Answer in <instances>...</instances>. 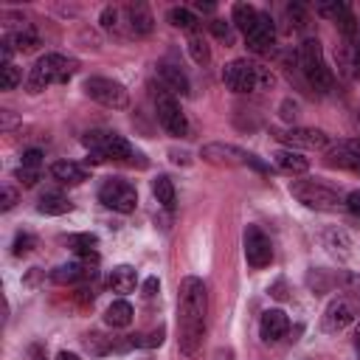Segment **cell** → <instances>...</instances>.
<instances>
[{
  "mask_svg": "<svg viewBox=\"0 0 360 360\" xmlns=\"http://www.w3.org/2000/svg\"><path fill=\"white\" fill-rule=\"evenodd\" d=\"M245 259L250 267L262 270L273 262V245L267 239V233L259 225H248L245 228Z\"/></svg>",
  "mask_w": 360,
  "mask_h": 360,
  "instance_id": "4fadbf2b",
  "label": "cell"
},
{
  "mask_svg": "<svg viewBox=\"0 0 360 360\" xmlns=\"http://www.w3.org/2000/svg\"><path fill=\"white\" fill-rule=\"evenodd\" d=\"M0 70H3V90H14L22 82V73L17 65H3Z\"/></svg>",
  "mask_w": 360,
  "mask_h": 360,
  "instance_id": "d590c367",
  "label": "cell"
},
{
  "mask_svg": "<svg viewBox=\"0 0 360 360\" xmlns=\"http://www.w3.org/2000/svg\"><path fill=\"white\" fill-rule=\"evenodd\" d=\"M295 59H298V68H301V73H304V79H307V84H309L312 90L329 93V90L335 87V73H332V68L326 65L323 48H321V42H318L315 37H307V39L298 45Z\"/></svg>",
  "mask_w": 360,
  "mask_h": 360,
  "instance_id": "277c9868",
  "label": "cell"
},
{
  "mask_svg": "<svg viewBox=\"0 0 360 360\" xmlns=\"http://www.w3.org/2000/svg\"><path fill=\"white\" fill-rule=\"evenodd\" d=\"M37 211L45 214V217H62L68 211H73V202L62 194H45L39 202H37Z\"/></svg>",
  "mask_w": 360,
  "mask_h": 360,
  "instance_id": "4316f807",
  "label": "cell"
},
{
  "mask_svg": "<svg viewBox=\"0 0 360 360\" xmlns=\"http://www.w3.org/2000/svg\"><path fill=\"white\" fill-rule=\"evenodd\" d=\"M315 11L323 14V17H329V20H335V22H340L352 8H349V3H338V0H332V3H318Z\"/></svg>",
  "mask_w": 360,
  "mask_h": 360,
  "instance_id": "1f68e13d",
  "label": "cell"
},
{
  "mask_svg": "<svg viewBox=\"0 0 360 360\" xmlns=\"http://www.w3.org/2000/svg\"><path fill=\"white\" fill-rule=\"evenodd\" d=\"M200 158L214 163V166H250L256 172H267V163H262L253 152L248 149H239L233 143H222V141H214V143H205L200 149Z\"/></svg>",
  "mask_w": 360,
  "mask_h": 360,
  "instance_id": "52a82bcc",
  "label": "cell"
},
{
  "mask_svg": "<svg viewBox=\"0 0 360 360\" xmlns=\"http://www.w3.org/2000/svg\"><path fill=\"white\" fill-rule=\"evenodd\" d=\"M343 205H346V211H349L352 217H360V188L349 191L346 200H343Z\"/></svg>",
  "mask_w": 360,
  "mask_h": 360,
  "instance_id": "b9f144b4",
  "label": "cell"
},
{
  "mask_svg": "<svg viewBox=\"0 0 360 360\" xmlns=\"http://www.w3.org/2000/svg\"><path fill=\"white\" fill-rule=\"evenodd\" d=\"M287 329H290V318H287L281 309H267V312L262 315V321H259V335H262V340H267V343L281 340V338L287 335Z\"/></svg>",
  "mask_w": 360,
  "mask_h": 360,
  "instance_id": "ac0fdd59",
  "label": "cell"
},
{
  "mask_svg": "<svg viewBox=\"0 0 360 360\" xmlns=\"http://www.w3.org/2000/svg\"><path fill=\"white\" fill-rule=\"evenodd\" d=\"M211 31H214L219 39H228V22H222V20H214V22H211Z\"/></svg>",
  "mask_w": 360,
  "mask_h": 360,
  "instance_id": "bcb514c9",
  "label": "cell"
},
{
  "mask_svg": "<svg viewBox=\"0 0 360 360\" xmlns=\"http://www.w3.org/2000/svg\"><path fill=\"white\" fill-rule=\"evenodd\" d=\"M25 188H31V186H37V180H39V169H28V166H20L17 169V174H14Z\"/></svg>",
  "mask_w": 360,
  "mask_h": 360,
  "instance_id": "f35d334b",
  "label": "cell"
},
{
  "mask_svg": "<svg viewBox=\"0 0 360 360\" xmlns=\"http://www.w3.org/2000/svg\"><path fill=\"white\" fill-rule=\"evenodd\" d=\"M152 194H155V200H158L166 211H174L177 194H174V183H172L166 174H158V177L152 180Z\"/></svg>",
  "mask_w": 360,
  "mask_h": 360,
  "instance_id": "484cf974",
  "label": "cell"
},
{
  "mask_svg": "<svg viewBox=\"0 0 360 360\" xmlns=\"http://www.w3.org/2000/svg\"><path fill=\"white\" fill-rule=\"evenodd\" d=\"M205 315H208V292L202 278L186 276L177 287V343L186 357H197L205 338Z\"/></svg>",
  "mask_w": 360,
  "mask_h": 360,
  "instance_id": "6da1fadb",
  "label": "cell"
},
{
  "mask_svg": "<svg viewBox=\"0 0 360 360\" xmlns=\"http://www.w3.org/2000/svg\"><path fill=\"white\" fill-rule=\"evenodd\" d=\"M222 82L233 93H259V90H273L276 76L270 68L253 59H233L222 68Z\"/></svg>",
  "mask_w": 360,
  "mask_h": 360,
  "instance_id": "3957f363",
  "label": "cell"
},
{
  "mask_svg": "<svg viewBox=\"0 0 360 360\" xmlns=\"http://www.w3.org/2000/svg\"><path fill=\"white\" fill-rule=\"evenodd\" d=\"M82 143L90 149L87 160L93 163H101V160H115V163H127V166H138L143 169L146 166V158L143 152H138L124 135L118 132H104V129H93L82 138Z\"/></svg>",
  "mask_w": 360,
  "mask_h": 360,
  "instance_id": "7a4b0ae2",
  "label": "cell"
},
{
  "mask_svg": "<svg viewBox=\"0 0 360 360\" xmlns=\"http://www.w3.org/2000/svg\"><path fill=\"white\" fill-rule=\"evenodd\" d=\"M17 200H20L17 188H14V186H3V200H0V208H3V211H11V208L17 205Z\"/></svg>",
  "mask_w": 360,
  "mask_h": 360,
  "instance_id": "60d3db41",
  "label": "cell"
},
{
  "mask_svg": "<svg viewBox=\"0 0 360 360\" xmlns=\"http://www.w3.org/2000/svg\"><path fill=\"white\" fill-rule=\"evenodd\" d=\"M290 194L301 205H307L312 211H338L343 205V197L335 188H329V186H323L318 180H292L290 183Z\"/></svg>",
  "mask_w": 360,
  "mask_h": 360,
  "instance_id": "8992f818",
  "label": "cell"
},
{
  "mask_svg": "<svg viewBox=\"0 0 360 360\" xmlns=\"http://www.w3.org/2000/svg\"><path fill=\"white\" fill-rule=\"evenodd\" d=\"M158 76H160V82H163V90H169L172 96H174V93L188 96V93H191L188 76H186L180 68H174V65H169V62H160V65H158Z\"/></svg>",
  "mask_w": 360,
  "mask_h": 360,
  "instance_id": "d6986e66",
  "label": "cell"
},
{
  "mask_svg": "<svg viewBox=\"0 0 360 360\" xmlns=\"http://www.w3.org/2000/svg\"><path fill=\"white\" fill-rule=\"evenodd\" d=\"M39 349H42L39 343H34V346H31V354H34V360H42V352H39Z\"/></svg>",
  "mask_w": 360,
  "mask_h": 360,
  "instance_id": "11a10c76",
  "label": "cell"
},
{
  "mask_svg": "<svg viewBox=\"0 0 360 360\" xmlns=\"http://www.w3.org/2000/svg\"><path fill=\"white\" fill-rule=\"evenodd\" d=\"M163 335H166V329H163V326H158V329H155V332H149V335H132V338H129V346L152 349V346H160V343H163Z\"/></svg>",
  "mask_w": 360,
  "mask_h": 360,
  "instance_id": "d6a6232c",
  "label": "cell"
},
{
  "mask_svg": "<svg viewBox=\"0 0 360 360\" xmlns=\"http://www.w3.org/2000/svg\"><path fill=\"white\" fill-rule=\"evenodd\" d=\"M352 68H354V73L360 76V39L354 42V53H352Z\"/></svg>",
  "mask_w": 360,
  "mask_h": 360,
  "instance_id": "c3c4849f",
  "label": "cell"
},
{
  "mask_svg": "<svg viewBox=\"0 0 360 360\" xmlns=\"http://www.w3.org/2000/svg\"><path fill=\"white\" fill-rule=\"evenodd\" d=\"M343 287L352 292V301L360 304V273H343Z\"/></svg>",
  "mask_w": 360,
  "mask_h": 360,
  "instance_id": "8d00e7d4",
  "label": "cell"
},
{
  "mask_svg": "<svg viewBox=\"0 0 360 360\" xmlns=\"http://www.w3.org/2000/svg\"><path fill=\"white\" fill-rule=\"evenodd\" d=\"M295 115H298V104L295 101H281V118L284 121H295Z\"/></svg>",
  "mask_w": 360,
  "mask_h": 360,
  "instance_id": "ee69618b",
  "label": "cell"
},
{
  "mask_svg": "<svg viewBox=\"0 0 360 360\" xmlns=\"http://www.w3.org/2000/svg\"><path fill=\"white\" fill-rule=\"evenodd\" d=\"M98 202L118 214H132L138 208V191L124 177H107L98 186Z\"/></svg>",
  "mask_w": 360,
  "mask_h": 360,
  "instance_id": "ba28073f",
  "label": "cell"
},
{
  "mask_svg": "<svg viewBox=\"0 0 360 360\" xmlns=\"http://www.w3.org/2000/svg\"><path fill=\"white\" fill-rule=\"evenodd\" d=\"M169 158H172L174 163H188V155H186V152H177V149H169Z\"/></svg>",
  "mask_w": 360,
  "mask_h": 360,
  "instance_id": "f907efd6",
  "label": "cell"
},
{
  "mask_svg": "<svg viewBox=\"0 0 360 360\" xmlns=\"http://www.w3.org/2000/svg\"><path fill=\"white\" fill-rule=\"evenodd\" d=\"M65 245H68L79 259H98V253H96L98 239H96L93 233H70V236H65Z\"/></svg>",
  "mask_w": 360,
  "mask_h": 360,
  "instance_id": "cb8c5ba5",
  "label": "cell"
},
{
  "mask_svg": "<svg viewBox=\"0 0 360 360\" xmlns=\"http://www.w3.org/2000/svg\"><path fill=\"white\" fill-rule=\"evenodd\" d=\"M273 163L284 174H304V172H309V160L301 152H295V149H278L273 155Z\"/></svg>",
  "mask_w": 360,
  "mask_h": 360,
  "instance_id": "ffe728a7",
  "label": "cell"
},
{
  "mask_svg": "<svg viewBox=\"0 0 360 360\" xmlns=\"http://www.w3.org/2000/svg\"><path fill=\"white\" fill-rule=\"evenodd\" d=\"M34 245H37V239H34L31 233H25V231H20V233L14 236V245H11V253H14V256H28V253L34 250Z\"/></svg>",
  "mask_w": 360,
  "mask_h": 360,
  "instance_id": "836d02e7",
  "label": "cell"
},
{
  "mask_svg": "<svg viewBox=\"0 0 360 360\" xmlns=\"http://www.w3.org/2000/svg\"><path fill=\"white\" fill-rule=\"evenodd\" d=\"M96 262L98 259H76V262H68V264H59L53 273H51V281L56 284H82L87 278L96 276Z\"/></svg>",
  "mask_w": 360,
  "mask_h": 360,
  "instance_id": "2e32d148",
  "label": "cell"
},
{
  "mask_svg": "<svg viewBox=\"0 0 360 360\" xmlns=\"http://www.w3.org/2000/svg\"><path fill=\"white\" fill-rule=\"evenodd\" d=\"M84 346H87L93 354H107V352H112V349H115V343H112L110 338H104V335H87Z\"/></svg>",
  "mask_w": 360,
  "mask_h": 360,
  "instance_id": "e575fe53",
  "label": "cell"
},
{
  "mask_svg": "<svg viewBox=\"0 0 360 360\" xmlns=\"http://www.w3.org/2000/svg\"><path fill=\"white\" fill-rule=\"evenodd\" d=\"M211 360H233V352L231 349H217Z\"/></svg>",
  "mask_w": 360,
  "mask_h": 360,
  "instance_id": "816d5d0a",
  "label": "cell"
},
{
  "mask_svg": "<svg viewBox=\"0 0 360 360\" xmlns=\"http://www.w3.org/2000/svg\"><path fill=\"white\" fill-rule=\"evenodd\" d=\"M135 284H138V273H135V267H129V264H118V267H112L110 276H107V287H110L112 292H118V295L132 292Z\"/></svg>",
  "mask_w": 360,
  "mask_h": 360,
  "instance_id": "44dd1931",
  "label": "cell"
},
{
  "mask_svg": "<svg viewBox=\"0 0 360 360\" xmlns=\"http://www.w3.org/2000/svg\"><path fill=\"white\" fill-rule=\"evenodd\" d=\"M124 14H127V25H129V34L132 37L152 34L155 20H152V11H149L146 3H129V6H124Z\"/></svg>",
  "mask_w": 360,
  "mask_h": 360,
  "instance_id": "e0dca14e",
  "label": "cell"
},
{
  "mask_svg": "<svg viewBox=\"0 0 360 360\" xmlns=\"http://www.w3.org/2000/svg\"><path fill=\"white\" fill-rule=\"evenodd\" d=\"M326 163L360 174V138H343L326 149Z\"/></svg>",
  "mask_w": 360,
  "mask_h": 360,
  "instance_id": "5bb4252c",
  "label": "cell"
},
{
  "mask_svg": "<svg viewBox=\"0 0 360 360\" xmlns=\"http://www.w3.org/2000/svg\"><path fill=\"white\" fill-rule=\"evenodd\" d=\"M51 174H53V180H59L65 186H79V183L87 180V169L79 166V163H73V160H56V163H51Z\"/></svg>",
  "mask_w": 360,
  "mask_h": 360,
  "instance_id": "7402d4cb",
  "label": "cell"
},
{
  "mask_svg": "<svg viewBox=\"0 0 360 360\" xmlns=\"http://www.w3.org/2000/svg\"><path fill=\"white\" fill-rule=\"evenodd\" d=\"M76 59L65 53H42L28 73V93H42L48 84H65L76 73Z\"/></svg>",
  "mask_w": 360,
  "mask_h": 360,
  "instance_id": "5b68a950",
  "label": "cell"
},
{
  "mask_svg": "<svg viewBox=\"0 0 360 360\" xmlns=\"http://www.w3.org/2000/svg\"><path fill=\"white\" fill-rule=\"evenodd\" d=\"M188 56H191L197 65H208V62H211V48H208V42L194 34V37L188 39Z\"/></svg>",
  "mask_w": 360,
  "mask_h": 360,
  "instance_id": "4dcf8cb0",
  "label": "cell"
},
{
  "mask_svg": "<svg viewBox=\"0 0 360 360\" xmlns=\"http://www.w3.org/2000/svg\"><path fill=\"white\" fill-rule=\"evenodd\" d=\"M256 17H259V11H256L250 3H233V8H231V22H233L242 34L250 31V25L256 22Z\"/></svg>",
  "mask_w": 360,
  "mask_h": 360,
  "instance_id": "83f0119b",
  "label": "cell"
},
{
  "mask_svg": "<svg viewBox=\"0 0 360 360\" xmlns=\"http://www.w3.org/2000/svg\"><path fill=\"white\" fill-rule=\"evenodd\" d=\"M22 166H28V169H39V166H42V152H39V149H28V152H22Z\"/></svg>",
  "mask_w": 360,
  "mask_h": 360,
  "instance_id": "7bdbcfd3",
  "label": "cell"
},
{
  "mask_svg": "<svg viewBox=\"0 0 360 360\" xmlns=\"http://www.w3.org/2000/svg\"><path fill=\"white\" fill-rule=\"evenodd\" d=\"M270 295H273V298H284V295H287V292H284V281H278V284L270 290Z\"/></svg>",
  "mask_w": 360,
  "mask_h": 360,
  "instance_id": "f5cc1de1",
  "label": "cell"
},
{
  "mask_svg": "<svg viewBox=\"0 0 360 360\" xmlns=\"http://www.w3.org/2000/svg\"><path fill=\"white\" fill-rule=\"evenodd\" d=\"M287 17L295 22V28H304V25H307V11H304V6H301V3L287 6Z\"/></svg>",
  "mask_w": 360,
  "mask_h": 360,
  "instance_id": "ab89813d",
  "label": "cell"
},
{
  "mask_svg": "<svg viewBox=\"0 0 360 360\" xmlns=\"http://www.w3.org/2000/svg\"><path fill=\"white\" fill-rule=\"evenodd\" d=\"M354 318H357V301L338 295V298H332V301L326 304V309H323V315H321V329H323L326 335H338V332H343L346 326H352Z\"/></svg>",
  "mask_w": 360,
  "mask_h": 360,
  "instance_id": "8fae6325",
  "label": "cell"
},
{
  "mask_svg": "<svg viewBox=\"0 0 360 360\" xmlns=\"http://www.w3.org/2000/svg\"><path fill=\"white\" fill-rule=\"evenodd\" d=\"M0 118H3V129H6V132H8V129L17 124V118L11 115V110H3V112H0Z\"/></svg>",
  "mask_w": 360,
  "mask_h": 360,
  "instance_id": "7dc6e473",
  "label": "cell"
},
{
  "mask_svg": "<svg viewBox=\"0 0 360 360\" xmlns=\"http://www.w3.org/2000/svg\"><path fill=\"white\" fill-rule=\"evenodd\" d=\"M56 360H79V354H73V352H59Z\"/></svg>",
  "mask_w": 360,
  "mask_h": 360,
  "instance_id": "db71d44e",
  "label": "cell"
},
{
  "mask_svg": "<svg viewBox=\"0 0 360 360\" xmlns=\"http://www.w3.org/2000/svg\"><path fill=\"white\" fill-rule=\"evenodd\" d=\"M166 20H169L174 28H180V31H188L191 37H194V31H197V25H200V20L194 17V11H188V8H183V6H174V8H169Z\"/></svg>",
  "mask_w": 360,
  "mask_h": 360,
  "instance_id": "f1b7e54d",
  "label": "cell"
},
{
  "mask_svg": "<svg viewBox=\"0 0 360 360\" xmlns=\"http://www.w3.org/2000/svg\"><path fill=\"white\" fill-rule=\"evenodd\" d=\"M323 245H326V250H329L332 256H338V259H349V256H352V239H349V233L340 231V228L326 231V233H323Z\"/></svg>",
  "mask_w": 360,
  "mask_h": 360,
  "instance_id": "d4e9b609",
  "label": "cell"
},
{
  "mask_svg": "<svg viewBox=\"0 0 360 360\" xmlns=\"http://www.w3.org/2000/svg\"><path fill=\"white\" fill-rule=\"evenodd\" d=\"M8 42H11V48H14V51L28 53V51H34V48L39 45V37H37L31 28H22V31H17L14 37H8Z\"/></svg>",
  "mask_w": 360,
  "mask_h": 360,
  "instance_id": "f546056e",
  "label": "cell"
},
{
  "mask_svg": "<svg viewBox=\"0 0 360 360\" xmlns=\"http://www.w3.org/2000/svg\"><path fill=\"white\" fill-rule=\"evenodd\" d=\"M155 112H158L160 127H163L169 135H174V138H188V132H191L188 118H186V112L180 110V101H177L169 90H160V93L155 96Z\"/></svg>",
  "mask_w": 360,
  "mask_h": 360,
  "instance_id": "30bf717a",
  "label": "cell"
},
{
  "mask_svg": "<svg viewBox=\"0 0 360 360\" xmlns=\"http://www.w3.org/2000/svg\"><path fill=\"white\" fill-rule=\"evenodd\" d=\"M158 290H160V281H158V276H149V278L143 281V295H146V298H152Z\"/></svg>",
  "mask_w": 360,
  "mask_h": 360,
  "instance_id": "f6af8a7d",
  "label": "cell"
},
{
  "mask_svg": "<svg viewBox=\"0 0 360 360\" xmlns=\"http://www.w3.org/2000/svg\"><path fill=\"white\" fill-rule=\"evenodd\" d=\"M276 141H281L287 149H329V135L315 127H290L278 129Z\"/></svg>",
  "mask_w": 360,
  "mask_h": 360,
  "instance_id": "7c38bea8",
  "label": "cell"
},
{
  "mask_svg": "<svg viewBox=\"0 0 360 360\" xmlns=\"http://www.w3.org/2000/svg\"><path fill=\"white\" fill-rule=\"evenodd\" d=\"M194 8H197V11H202V14H214V11H217V6H214V3H202V0H197V3H194Z\"/></svg>",
  "mask_w": 360,
  "mask_h": 360,
  "instance_id": "681fc988",
  "label": "cell"
},
{
  "mask_svg": "<svg viewBox=\"0 0 360 360\" xmlns=\"http://www.w3.org/2000/svg\"><path fill=\"white\" fill-rule=\"evenodd\" d=\"M273 42H276V25H273L270 14L259 11L256 22H253L250 31L245 34V45H248L253 53H270V51H273Z\"/></svg>",
  "mask_w": 360,
  "mask_h": 360,
  "instance_id": "9a60e30c",
  "label": "cell"
},
{
  "mask_svg": "<svg viewBox=\"0 0 360 360\" xmlns=\"http://www.w3.org/2000/svg\"><path fill=\"white\" fill-rule=\"evenodd\" d=\"M118 8H112V6H107L104 11H101V28L104 31H118Z\"/></svg>",
  "mask_w": 360,
  "mask_h": 360,
  "instance_id": "74e56055",
  "label": "cell"
},
{
  "mask_svg": "<svg viewBox=\"0 0 360 360\" xmlns=\"http://www.w3.org/2000/svg\"><path fill=\"white\" fill-rule=\"evenodd\" d=\"M132 315H135L132 304H129V301H124V298H118V301H112V304L107 307L104 321H107L112 329H124V326H129V323H132Z\"/></svg>",
  "mask_w": 360,
  "mask_h": 360,
  "instance_id": "603a6c76",
  "label": "cell"
},
{
  "mask_svg": "<svg viewBox=\"0 0 360 360\" xmlns=\"http://www.w3.org/2000/svg\"><path fill=\"white\" fill-rule=\"evenodd\" d=\"M84 93L96 101V104H101V107H110V110H127L129 107V93H127V87L121 84V82H115V79H107V76H90V79H84Z\"/></svg>",
  "mask_w": 360,
  "mask_h": 360,
  "instance_id": "9c48e42d",
  "label": "cell"
}]
</instances>
